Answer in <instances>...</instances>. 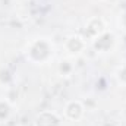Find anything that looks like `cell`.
I'll return each instance as SVG.
<instances>
[{
    "label": "cell",
    "instance_id": "obj_1",
    "mask_svg": "<svg viewBox=\"0 0 126 126\" xmlns=\"http://www.w3.org/2000/svg\"><path fill=\"white\" fill-rule=\"evenodd\" d=\"M67 43H69V44H73V47L69 48L70 53H79V51H82V48H84V46H85V43H84V40H82L81 37H70V38L67 40Z\"/></svg>",
    "mask_w": 126,
    "mask_h": 126
}]
</instances>
